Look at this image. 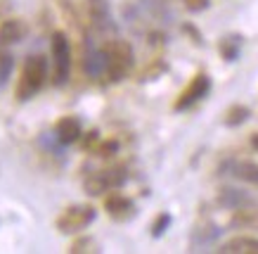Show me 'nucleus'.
Segmentation results:
<instances>
[{
    "label": "nucleus",
    "mask_w": 258,
    "mask_h": 254,
    "mask_svg": "<svg viewBox=\"0 0 258 254\" xmlns=\"http://www.w3.org/2000/svg\"><path fill=\"white\" fill-rule=\"evenodd\" d=\"M47 79V60L43 55H31L26 57V62L22 67L19 81H17V97L26 103L36 97V93H40V88L45 86Z\"/></svg>",
    "instance_id": "f257e3e1"
},
{
    "label": "nucleus",
    "mask_w": 258,
    "mask_h": 254,
    "mask_svg": "<svg viewBox=\"0 0 258 254\" xmlns=\"http://www.w3.org/2000/svg\"><path fill=\"white\" fill-rule=\"evenodd\" d=\"M133 69V48L125 40H111L104 48V76L111 83L123 81Z\"/></svg>",
    "instance_id": "f03ea898"
},
{
    "label": "nucleus",
    "mask_w": 258,
    "mask_h": 254,
    "mask_svg": "<svg viewBox=\"0 0 258 254\" xmlns=\"http://www.w3.org/2000/svg\"><path fill=\"white\" fill-rule=\"evenodd\" d=\"M50 57H52V83L64 86L71 74V43L64 31H55L50 38Z\"/></svg>",
    "instance_id": "7ed1b4c3"
},
{
    "label": "nucleus",
    "mask_w": 258,
    "mask_h": 254,
    "mask_svg": "<svg viewBox=\"0 0 258 254\" xmlns=\"http://www.w3.org/2000/svg\"><path fill=\"white\" fill-rule=\"evenodd\" d=\"M95 216H97L95 207L71 205L59 214V219H57V228H59V233H64V235H74V233L86 230L88 226L95 221Z\"/></svg>",
    "instance_id": "20e7f679"
},
{
    "label": "nucleus",
    "mask_w": 258,
    "mask_h": 254,
    "mask_svg": "<svg viewBox=\"0 0 258 254\" xmlns=\"http://www.w3.org/2000/svg\"><path fill=\"white\" fill-rule=\"evenodd\" d=\"M128 181V174L125 169L114 167V169H104V171H97V174H90L83 183L88 195H107V192L118 190L123 183Z\"/></svg>",
    "instance_id": "39448f33"
},
{
    "label": "nucleus",
    "mask_w": 258,
    "mask_h": 254,
    "mask_svg": "<svg viewBox=\"0 0 258 254\" xmlns=\"http://www.w3.org/2000/svg\"><path fill=\"white\" fill-rule=\"evenodd\" d=\"M209 90H211V79L206 74H197L195 79L189 81V86L175 100V112H185L189 107H195L199 100H204V97L209 95Z\"/></svg>",
    "instance_id": "423d86ee"
},
{
    "label": "nucleus",
    "mask_w": 258,
    "mask_h": 254,
    "mask_svg": "<svg viewBox=\"0 0 258 254\" xmlns=\"http://www.w3.org/2000/svg\"><path fill=\"white\" fill-rule=\"evenodd\" d=\"M88 17H90V24L97 31L107 33L114 29V19H111V10H109V0H88Z\"/></svg>",
    "instance_id": "0eeeda50"
},
{
    "label": "nucleus",
    "mask_w": 258,
    "mask_h": 254,
    "mask_svg": "<svg viewBox=\"0 0 258 254\" xmlns=\"http://www.w3.org/2000/svg\"><path fill=\"white\" fill-rule=\"evenodd\" d=\"M29 33V26L24 19H8L0 24V50H8L15 43H22Z\"/></svg>",
    "instance_id": "6e6552de"
},
{
    "label": "nucleus",
    "mask_w": 258,
    "mask_h": 254,
    "mask_svg": "<svg viewBox=\"0 0 258 254\" xmlns=\"http://www.w3.org/2000/svg\"><path fill=\"white\" fill-rule=\"evenodd\" d=\"M232 226L239 228H258V202L246 197L242 205L232 209Z\"/></svg>",
    "instance_id": "1a4fd4ad"
},
{
    "label": "nucleus",
    "mask_w": 258,
    "mask_h": 254,
    "mask_svg": "<svg viewBox=\"0 0 258 254\" xmlns=\"http://www.w3.org/2000/svg\"><path fill=\"white\" fill-rule=\"evenodd\" d=\"M83 72L90 79H97L104 74V48H97L93 40L86 43V53H83Z\"/></svg>",
    "instance_id": "9d476101"
},
{
    "label": "nucleus",
    "mask_w": 258,
    "mask_h": 254,
    "mask_svg": "<svg viewBox=\"0 0 258 254\" xmlns=\"http://www.w3.org/2000/svg\"><path fill=\"white\" fill-rule=\"evenodd\" d=\"M104 209H107V214H109L111 219H116V221H128V219H133V214H135L133 202L128 197H123V195H118L116 190L104 199Z\"/></svg>",
    "instance_id": "9b49d317"
},
{
    "label": "nucleus",
    "mask_w": 258,
    "mask_h": 254,
    "mask_svg": "<svg viewBox=\"0 0 258 254\" xmlns=\"http://www.w3.org/2000/svg\"><path fill=\"white\" fill-rule=\"evenodd\" d=\"M55 133L62 145H74L81 138V121L74 119V117H64V119L57 121Z\"/></svg>",
    "instance_id": "f8f14e48"
},
{
    "label": "nucleus",
    "mask_w": 258,
    "mask_h": 254,
    "mask_svg": "<svg viewBox=\"0 0 258 254\" xmlns=\"http://www.w3.org/2000/svg\"><path fill=\"white\" fill-rule=\"evenodd\" d=\"M218 252L223 254H258V238L239 235V238L227 240L225 245H220Z\"/></svg>",
    "instance_id": "ddd939ff"
},
{
    "label": "nucleus",
    "mask_w": 258,
    "mask_h": 254,
    "mask_svg": "<svg viewBox=\"0 0 258 254\" xmlns=\"http://www.w3.org/2000/svg\"><path fill=\"white\" fill-rule=\"evenodd\" d=\"M232 171H235L237 178L258 185V164H253V162H239V164H235Z\"/></svg>",
    "instance_id": "4468645a"
},
{
    "label": "nucleus",
    "mask_w": 258,
    "mask_h": 254,
    "mask_svg": "<svg viewBox=\"0 0 258 254\" xmlns=\"http://www.w3.org/2000/svg\"><path fill=\"white\" fill-rule=\"evenodd\" d=\"M15 69V57L10 50H0V86H5L10 79V74Z\"/></svg>",
    "instance_id": "2eb2a0df"
},
{
    "label": "nucleus",
    "mask_w": 258,
    "mask_h": 254,
    "mask_svg": "<svg viewBox=\"0 0 258 254\" xmlns=\"http://www.w3.org/2000/svg\"><path fill=\"white\" fill-rule=\"evenodd\" d=\"M220 53H223V57L225 60H235L237 57V53H239V38H223V45H220Z\"/></svg>",
    "instance_id": "dca6fc26"
},
{
    "label": "nucleus",
    "mask_w": 258,
    "mask_h": 254,
    "mask_svg": "<svg viewBox=\"0 0 258 254\" xmlns=\"http://www.w3.org/2000/svg\"><path fill=\"white\" fill-rule=\"evenodd\" d=\"M246 117H249V110H246V107H232V110L227 112L225 124H230V126H237V124H242Z\"/></svg>",
    "instance_id": "f3484780"
},
{
    "label": "nucleus",
    "mask_w": 258,
    "mask_h": 254,
    "mask_svg": "<svg viewBox=\"0 0 258 254\" xmlns=\"http://www.w3.org/2000/svg\"><path fill=\"white\" fill-rule=\"evenodd\" d=\"M168 226H171V216H168V214H161L157 221H154V226H152V235H154V238H159V235H161V233H164Z\"/></svg>",
    "instance_id": "a211bd4d"
},
{
    "label": "nucleus",
    "mask_w": 258,
    "mask_h": 254,
    "mask_svg": "<svg viewBox=\"0 0 258 254\" xmlns=\"http://www.w3.org/2000/svg\"><path fill=\"white\" fill-rule=\"evenodd\" d=\"M185 8L192 10V12H202V10L209 8V0H182Z\"/></svg>",
    "instance_id": "6ab92c4d"
},
{
    "label": "nucleus",
    "mask_w": 258,
    "mask_h": 254,
    "mask_svg": "<svg viewBox=\"0 0 258 254\" xmlns=\"http://www.w3.org/2000/svg\"><path fill=\"white\" fill-rule=\"evenodd\" d=\"M251 145H253V150L258 152V133H253V135H251Z\"/></svg>",
    "instance_id": "aec40b11"
}]
</instances>
